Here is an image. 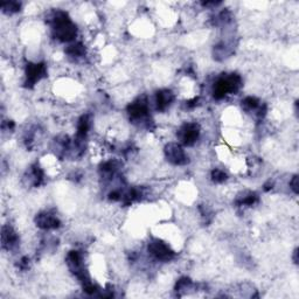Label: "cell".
<instances>
[{
    "instance_id": "1",
    "label": "cell",
    "mask_w": 299,
    "mask_h": 299,
    "mask_svg": "<svg viewBox=\"0 0 299 299\" xmlns=\"http://www.w3.org/2000/svg\"><path fill=\"white\" fill-rule=\"evenodd\" d=\"M52 26L55 38L61 42H69L76 36V26L69 15L63 11H56L53 14Z\"/></svg>"
},
{
    "instance_id": "2",
    "label": "cell",
    "mask_w": 299,
    "mask_h": 299,
    "mask_svg": "<svg viewBox=\"0 0 299 299\" xmlns=\"http://www.w3.org/2000/svg\"><path fill=\"white\" fill-rule=\"evenodd\" d=\"M242 85V80L237 74H231L218 79L213 85V96L216 100H222L227 95L236 93Z\"/></svg>"
},
{
    "instance_id": "3",
    "label": "cell",
    "mask_w": 299,
    "mask_h": 299,
    "mask_svg": "<svg viewBox=\"0 0 299 299\" xmlns=\"http://www.w3.org/2000/svg\"><path fill=\"white\" fill-rule=\"evenodd\" d=\"M149 252L155 260L160 262H169L174 257V251L170 245L160 240H153L149 243Z\"/></svg>"
},
{
    "instance_id": "4",
    "label": "cell",
    "mask_w": 299,
    "mask_h": 299,
    "mask_svg": "<svg viewBox=\"0 0 299 299\" xmlns=\"http://www.w3.org/2000/svg\"><path fill=\"white\" fill-rule=\"evenodd\" d=\"M165 155L167 160H169L172 165L182 166L186 165L188 163V157L185 150H183V147L181 145L177 144V143H170L169 145H166Z\"/></svg>"
},
{
    "instance_id": "5",
    "label": "cell",
    "mask_w": 299,
    "mask_h": 299,
    "mask_svg": "<svg viewBox=\"0 0 299 299\" xmlns=\"http://www.w3.org/2000/svg\"><path fill=\"white\" fill-rule=\"evenodd\" d=\"M200 136V128L196 123H186L178 131V138L186 146L194 145Z\"/></svg>"
},
{
    "instance_id": "6",
    "label": "cell",
    "mask_w": 299,
    "mask_h": 299,
    "mask_svg": "<svg viewBox=\"0 0 299 299\" xmlns=\"http://www.w3.org/2000/svg\"><path fill=\"white\" fill-rule=\"evenodd\" d=\"M130 120L134 122H144L149 117V104L145 98H139L131 103L128 108Z\"/></svg>"
},
{
    "instance_id": "7",
    "label": "cell",
    "mask_w": 299,
    "mask_h": 299,
    "mask_svg": "<svg viewBox=\"0 0 299 299\" xmlns=\"http://www.w3.org/2000/svg\"><path fill=\"white\" fill-rule=\"evenodd\" d=\"M47 69L44 63H28L26 67V82L27 87H33L46 76Z\"/></svg>"
},
{
    "instance_id": "8",
    "label": "cell",
    "mask_w": 299,
    "mask_h": 299,
    "mask_svg": "<svg viewBox=\"0 0 299 299\" xmlns=\"http://www.w3.org/2000/svg\"><path fill=\"white\" fill-rule=\"evenodd\" d=\"M35 223L39 228L43 229V231H52V229H56L60 227V220L56 218V215L52 214L49 212L40 213L39 215H36Z\"/></svg>"
},
{
    "instance_id": "9",
    "label": "cell",
    "mask_w": 299,
    "mask_h": 299,
    "mask_svg": "<svg viewBox=\"0 0 299 299\" xmlns=\"http://www.w3.org/2000/svg\"><path fill=\"white\" fill-rule=\"evenodd\" d=\"M19 242V237L11 226H4L2 229V243L3 248L6 250L14 249Z\"/></svg>"
},
{
    "instance_id": "10",
    "label": "cell",
    "mask_w": 299,
    "mask_h": 299,
    "mask_svg": "<svg viewBox=\"0 0 299 299\" xmlns=\"http://www.w3.org/2000/svg\"><path fill=\"white\" fill-rule=\"evenodd\" d=\"M173 101L174 95L169 89L159 90L157 95H155V105H157V109L159 111H165Z\"/></svg>"
},
{
    "instance_id": "11",
    "label": "cell",
    "mask_w": 299,
    "mask_h": 299,
    "mask_svg": "<svg viewBox=\"0 0 299 299\" xmlns=\"http://www.w3.org/2000/svg\"><path fill=\"white\" fill-rule=\"evenodd\" d=\"M25 181L27 186L38 187L43 181V171L38 165H33L25 175Z\"/></svg>"
},
{
    "instance_id": "12",
    "label": "cell",
    "mask_w": 299,
    "mask_h": 299,
    "mask_svg": "<svg viewBox=\"0 0 299 299\" xmlns=\"http://www.w3.org/2000/svg\"><path fill=\"white\" fill-rule=\"evenodd\" d=\"M91 126V121H90L89 114H83L79 122H77V131H76V139L77 141H82L87 137V134Z\"/></svg>"
},
{
    "instance_id": "13",
    "label": "cell",
    "mask_w": 299,
    "mask_h": 299,
    "mask_svg": "<svg viewBox=\"0 0 299 299\" xmlns=\"http://www.w3.org/2000/svg\"><path fill=\"white\" fill-rule=\"evenodd\" d=\"M67 54L69 56H73V57H81L84 55L85 53V49L84 46L82 44L81 42H76V43H73L71 46H68L67 48Z\"/></svg>"
},
{
    "instance_id": "14",
    "label": "cell",
    "mask_w": 299,
    "mask_h": 299,
    "mask_svg": "<svg viewBox=\"0 0 299 299\" xmlns=\"http://www.w3.org/2000/svg\"><path fill=\"white\" fill-rule=\"evenodd\" d=\"M257 200H259V196L255 193H247L239 198L237 203H239V206H252L257 202Z\"/></svg>"
},
{
    "instance_id": "15",
    "label": "cell",
    "mask_w": 299,
    "mask_h": 299,
    "mask_svg": "<svg viewBox=\"0 0 299 299\" xmlns=\"http://www.w3.org/2000/svg\"><path fill=\"white\" fill-rule=\"evenodd\" d=\"M20 7H21V4L18 2H6V3H3V5H2L3 11L7 14L16 13V12L20 11Z\"/></svg>"
},
{
    "instance_id": "16",
    "label": "cell",
    "mask_w": 299,
    "mask_h": 299,
    "mask_svg": "<svg viewBox=\"0 0 299 299\" xmlns=\"http://www.w3.org/2000/svg\"><path fill=\"white\" fill-rule=\"evenodd\" d=\"M212 179L214 182L221 183V182L226 181V180L228 179V175L223 170L215 169V170H213V172H212Z\"/></svg>"
},
{
    "instance_id": "17",
    "label": "cell",
    "mask_w": 299,
    "mask_h": 299,
    "mask_svg": "<svg viewBox=\"0 0 299 299\" xmlns=\"http://www.w3.org/2000/svg\"><path fill=\"white\" fill-rule=\"evenodd\" d=\"M290 186H291L292 191L294 192V193L297 194L298 193V177H297V175H294L291 181H290Z\"/></svg>"
},
{
    "instance_id": "18",
    "label": "cell",
    "mask_w": 299,
    "mask_h": 299,
    "mask_svg": "<svg viewBox=\"0 0 299 299\" xmlns=\"http://www.w3.org/2000/svg\"><path fill=\"white\" fill-rule=\"evenodd\" d=\"M297 254H298V252H297V249H296V250H294V251H293V260H294V263H296V264L298 263V259H297Z\"/></svg>"
}]
</instances>
